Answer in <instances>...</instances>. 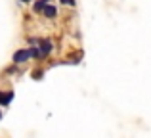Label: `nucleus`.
<instances>
[{
    "mask_svg": "<svg viewBox=\"0 0 151 138\" xmlns=\"http://www.w3.org/2000/svg\"><path fill=\"white\" fill-rule=\"evenodd\" d=\"M38 50H40V60H44V58H48L52 54L54 42H52L50 38H40V40H38Z\"/></svg>",
    "mask_w": 151,
    "mask_h": 138,
    "instance_id": "1",
    "label": "nucleus"
},
{
    "mask_svg": "<svg viewBox=\"0 0 151 138\" xmlns=\"http://www.w3.org/2000/svg\"><path fill=\"white\" fill-rule=\"evenodd\" d=\"M31 60V50L29 48H23V50H17L14 52V64L19 65V64H25V61Z\"/></svg>",
    "mask_w": 151,
    "mask_h": 138,
    "instance_id": "2",
    "label": "nucleus"
},
{
    "mask_svg": "<svg viewBox=\"0 0 151 138\" xmlns=\"http://www.w3.org/2000/svg\"><path fill=\"white\" fill-rule=\"evenodd\" d=\"M42 14H44V17L54 19L55 15H58V8H55V6H52V4H46V6H44V10H42Z\"/></svg>",
    "mask_w": 151,
    "mask_h": 138,
    "instance_id": "3",
    "label": "nucleus"
},
{
    "mask_svg": "<svg viewBox=\"0 0 151 138\" xmlns=\"http://www.w3.org/2000/svg\"><path fill=\"white\" fill-rule=\"evenodd\" d=\"M12 100H14V92H12V90H10V92H6V94L0 90V105H2V108H6Z\"/></svg>",
    "mask_w": 151,
    "mask_h": 138,
    "instance_id": "4",
    "label": "nucleus"
},
{
    "mask_svg": "<svg viewBox=\"0 0 151 138\" xmlns=\"http://www.w3.org/2000/svg\"><path fill=\"white\" fill-rule=\"evenodd\" d=\"M50 2H52V0H37L35 6H33V10L35 12H42V10H44V6H46V4H50Z\"/></svg>",
    "mask_w": 151,
    "mask_h": 138,
    "instance_id": "5",
    "label": "nucleus"
},
{
    "mask_svg": "<svg viewBox=\"0 0 151 138\" xmlns=\"http://www.w3.org/2000/svg\"><path fill=\"white\" fill-rule=\"evenodd\" d=\"M31 58H35V60H40V50H38V46H31Z\"/></svg>",
    "mask_w": 151,
    "mask_h": 138,
    "instance_id": "6",
    "label": "nucleus"
},
{
    "mask_svg": "<svg viewBox=\"0 0 151 138\" xmlns=\"http://www.w3.org/2000/svg\"><path fill=\"white\" fill-rule=\"evenodd\" d=\"M63 6H75V0H59Z\"/></svg>",
    "mask_w": 151,
    "mask_h": 138,
    "instance_id": "7",
    "label": "nucleus"
},
{
    "mask_svg": "<svg viewBox=\"0 0 151 138\" xmlns=\"http://www.w3.org/2000/svg\"><path fill=\"white\" fill-rule=\"evenodd\" d=\"M42 75H44L42 71H35V73H33V77H35V79H42Z\"/></svg>",
    "mask_w": 151,
    "mask_h": 138,
    "instance_id": "8",
    "label": "nucleus"
},
{
    "mask_svg": "<svg viewBox=\"0 0 151 138\" xmlns=\"http://www.w3.org/2000/svg\"><path fill=\"white\" fill-rule=\"evenodd\" d=\"M21 2H31V0H21Z\"/></svg>",
    "mask_w": 151,
    "mask_h": 138,
    "instance_id": "9",
    "label": "nucleus"
},
{
    "mask_svg": "<svg viewBox=\"0 0 151 138\" xmlns=\"http://www.w3.org/2000/svg\"><path fill=\"white\" fill-rule=\"evenodd\" d=\"M0 117H2V111H0Z\"/></svg>",
    "mask_w": 151,
    "mask_h": 138,
    "instance_id": "10",
    "label": "nucleus"
}]
</instances>
